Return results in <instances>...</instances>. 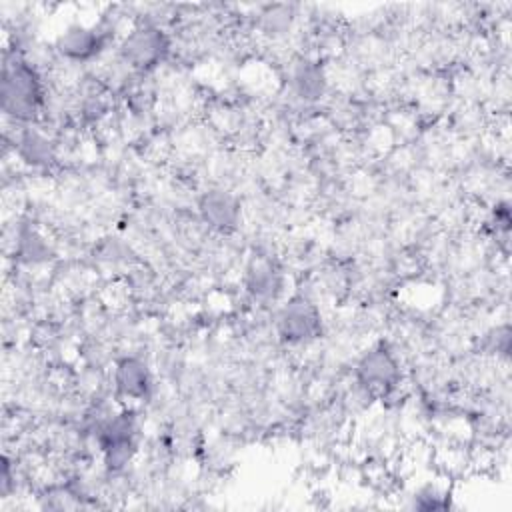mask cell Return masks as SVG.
<instances>
[{
    "mask_svg": "<svg viewBox=\"0 0 512 512\" xmlns=\"http://www.w3.org/2000/svg\"><path fill=\"white\" fill-rule=\"evenodd\" d=\"M136 418L130 410H124L110 418L98 430V444L104 454L108 470H122L134 456L136 444Z\"/></svg>",
    "mask_w": 512,
    "mask_h": 512,
    "instance_id": "obj_3",
    "label": "cell"
},
{
    "mask_svg": "<svg viewBox=\"0 0 512 512\" xmlns=\"http://www.w3.org/2000/svg\"><path fill=\"white\" fill-rule=\"evenodd\" d=\"M246 286H248V292L260 300L276 298L278 292L282 290V282H280V276L276 274V270L262 262L248 270Z\"/></svg>",
    "mask_w": 512,
    "mask_h": 512,
    "instance_id": "obj_11",
    "label": "cell"
},
{
    "mask_svg": "<svg viewBox=\"0 0 512 512\" xmlns=\"http://www.w3.org/2000/svg\"><path fill=\"white\" fill-rule=\"evenodd\" d=\"M200 214L214 230L230 232L236 228L240 218V204L230 192L212 190L206 192L200 200Z\"/></svg>",
    "mask_w": 512,
    "mask_h": 512,
    "instance_id": "obj_8",
    "label": "cell"
},
{
    "mask_svg": "<svg viewBox=\"0 0 512 512\" xmlns=\"http://www.w3.org/2000/svg\"><path fill=\"white\" fill-rule=\"evenodd\" d=\"M170 50V40L160 26L138 24L120 42V58L132 68L148 70L164 60Z\"/></svg>",
    "mask_w": 512,
    "mask_h": 512,
    "instance_id": "obj_2",
    "label": "cell"
},
{
    "mask_svg": "<svg viewBox=\"0 0 512 512\" xmlns=\"http://www.w3.org/2000/svg\"><path fill=\"white\" fill-rule=\"evenodd\" d=\"M356 374H358V382L366 390L380 392V394L394 390L400 382V366L384 346H378L366 352L358 362Z\"/></svg>",
    "mask_w": 512,
    "mask_h": 512,
    "instance_id": "obj_5",
    "label": "cell"
},
{
    "mask_svg": "<svg viewBox=\"0 0 512 512\" xmlns=\"http://www.w3.org/2000/svg\"><path fill=\"white\" fill-rule=\"evenodd\" d=\"M280 336L286 342L302 344L308 340H314L320 332V314L314 304H310L304 298L290 300L278 320Z\"/></svg>",
    "mask_w": 512,
    "mask_h": 512,
    "instance_id": "obj_6",
    "label": "cell"
},
{
    "mask_svg": "<svg viewBox=\"0 0 512 512\" xmlns=\"http://www.w3.org/2000/svg\"><path fill=\"white\" fill-rule=\"evenodd\" d=\"M18 156L28 166H46L54 160V144L38 130H26L18 138Z\"/></svg>",
    "mask_w": 512,
    "mask_h": 512,
    "instance_id": "obj_9",
    "label": "cell"
},
{
    "mask_svg": "<svg viewBox=\"0 0 512 512\" xmlns=\"http://www.w3.org/2000/svg\"><path fill=\"white\" fill-rule=\"evenodd\" d=\"M44 100L42 78L34 66L16 58L2 70V110L14 120L28 122L40 112Z\"/></svg>",
    "mask_w": 512,
    "mask_h": 512,
    "instance_id": "obj_1",
    "label": "cell"
},
{
    "mask_svg": "<svg viewBox=\"0 0 512 512\" xmlns=\"http://www.w3.org/2000/svg\"><path fill=\"white\" fill-rule=\"evenodd\" d=\"M292 84L302 100H320L326 92L324 72L314 62H300L292 72Z\"/></svg>",
    "mask_w": 512,
    "mask_h": 512,
    "instance_id": "obj_10",
    "label": "cell"
},
{
    "mask_svg": "<svg viewBox=\"0 0 512 512\" xmlns=\"http://www.w3.org/2000/svg\"><path fill=\"white\" fill-rule=\"evenodd\" d=\"M114 386L122 398L142 400L152 388V374L140 358H122L114 370Z\"/></svg>",
    "mask_w": 512,
    "mask_h": 512,
    "instance_id": "obj_7",
    "label": "cell"
},
{
    "mask_svg": "<svg viewBox=\"0 0 512 512\" xmlns=\"http://www.w3.org/2000/svg\"><path fill=\"white\" fill-rule=\"evenodd\" d=\"M20 254L30 262H38L48 256V246L36 232H26L20 238Z\"/></svg>",
    "mask_w": 512,
    "mask_h": 512,
    "instance_id": "obj_12",
    "label": "cell"
},
{
    "mask_svg": "<svg viewBox=\"0 0 512 512\" xmlns=\"http://www.w3.org/2000/svg\"><path fill=\"white\" fill-rule=\"evenodd\" d=\"M106 44V34L96 24L74 22L56 36V50L62 58L72 62H88L96 58Z\"/></svg>",
    "mask_w": 512,
    "mask_h": 512,
    "instance_id": "obj_4",
    "label": "cell"
}]
</instances>
